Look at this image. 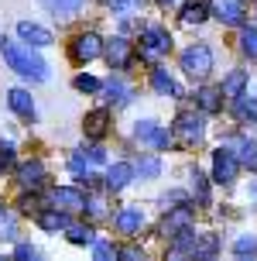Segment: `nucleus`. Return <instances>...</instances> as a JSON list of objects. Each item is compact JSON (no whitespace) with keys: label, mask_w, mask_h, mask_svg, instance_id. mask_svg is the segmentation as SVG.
I'll use <instances>...</instances> for the list:
<instances>
[{"label":"nucleus","mask_w":257,"mask_h":261,"mask_svg":"<svg viewBox=\"0 0 257 261\" xmlns=\"http://www.w3.org/2000/svg\"><path fill=\"white\" fill-rule=\"evenodd\" d=\"M0 48H4V59H7V65H11L14 72H21L24 79H35V83L48 79V65L41 62L38 55H31V48L17 45V41H7V38H4Z\"/></svg>","instance_id":"obj_1"},{"label":"nucleus","mask_w":257,"mask_h":261,"mask_svg":"<svg viewBox=\"0 0 257 261\" xmlns=\"http://www.w3.org/2000/svg\"><path fill=\"white\" fill-rule=\"evenodd\" d=\"M168 48H172V38H168V31H161L158 24L141 31V59L148 65H158L168 55Z\"/></svg>","instance_id":"obj_2"},{"label":"nucleus","mask_w":257,"mask_h":261,"mask_svg":"<svg viewBox=\"0 0 257 261\" xmlns=\"http://www.w3.org/2000/svg\"><path fill=\"white\" fill-rule=\"evenodd\" d=\"M182 69H185L192 79H206V76H209V69H213V52H209L206 45L185 48V52H182Z\"/></svg>","instance_id":"obj_3"},{"label":"nucleus","mask_w":257,"mask_h":261,"mask_svg":"<svg viewBox=\"0 0 257 261\" xmlns=\"http://www.w3.org/2000/svg\"><path fill=\"white\" fill-rule=\"evenodd\" d=\"M175 138H179L185 148H192V144L203 141V138H206L203 114H179V120H175Z\"/></svg>","instance_id":"obj_4"},{"label":"nucleus","mask_w":257,"mask_h":261,"mask_svg":"<svg viewBox=\"0 0 257 261\" xmlns=\"http://www.w3.org/2000/svg\"><path fill=\"white\" fill-rule=\"evenodd\" d=\"M134 138H137L141 144H148V148H154V151H165L168 144H172V134H168L165 127H158L154 120H137Z\"/></svg>","instance_id":"obj_5"},{"label":"nucleus","mask_w":257,"mask_h":261,"mask_svg":"<svg viewBox=\"0 0 257 261\" xmlns=\"http://www.w3.org/2000/svg\"><path fill=\"white\" fill-rule=\"evenodd\" d=\"M237 169H240V158L233 155L230 148H219L216 155H213V179L219 186H230L237 179Z\"/></svg>","instance_id":"obj_6"},{"label":"nucleus","mask_w":257,"mask_h":261,"mask_svg":"<svg viewBox=\"0 0 257 261\" xmlns=\"http://www.w3.org/2000/svg\"><path fill=\"white\" fill-rule=\"evenodd\" d=\"M106 48H103V38L96 35V31H82V35H76V41H72V59L76 62H93L96 55H103Z\"/></svg>","instance_id":"obj_7"},{"label":"nucleus","mask_w":257,"mask_h":261,"mask_svg":"<svg viewBox=\"0 0 257 261\" xmlns=\"http://www.w3.org/2000/svg\"><path fill=\"white\" fill-rule=\"evenodd\" d=\"M192 227V206H172L168 217L161 220V234L165 237H179L182 230Z\"/></svg>","instance_id":"obj_8"},{"label":"nucleus","mask_w":257,"mask_h":261,"mask_svg":"<svg viewBox=\"0 0 257 261\" xmlns=\"http://www.w3.org/2000/svg\"><path fill=\"white\" fill-rule=\"evenodd\" d=\"M41 182H45V162H41V158H31V162H24V165H21V169H17V186H21V189H31V193H35V189H41Z\"/></svg>","instance_id":"obj_9"},{"label":"nucleus","mask_w":257,"mask_h":261,"mask_svg":"<svg viewBox=\"0 0 257 261\" xmlns=\"http://www.w3.org/2000/svg\"><path fill=\"white\" fill-rule=\"evenodd\" d=\"M213 17H219L223 24H244V0H209Z\"/></svg>","instance_id":"obj_10"},{"label":"nucleus","mask_w":257,"mask_h":261,"mask_svg":"<svg viewBox=\"0 0 257 261\" xmlns=\"http://www.w3.org/2000/svg\"><path fill=\"white\" fill-rule=\"evenodd\" d=\"M51 203L65 213H79V210H86V196L79 193V189H69V186H59V189H51Z\"/></svg>","instance_id":"obj_11"},{"label":"nucleus","mask_w":257,"mask_h":261,"mask_svg":"<svg viewBox=\"0 0 257 261\" xmlns=\"http://www.w3.org/2000/svg\"><path fill=\"white\" fill-rule=\"evenodd\" d=\"M113 223H117V230H120V234L134 237V234H137V230L144 227V213H141L137 206H124V210H120V213L113 217Z\"/></svg>","instance_id":"obj_12"},{"label":"nucleus","mask_w":257,"mask_h":261,"mask_svg":"<svg viewBox=\"0 0 257 261\" xmlns=\"http://www.w3.org/2000/svg\"><path fill=\"white\" fill-rule=\"evenodd\" d=\"M17 35H21V41H27L31 48H45V45H51V31L41 24H31V21H21L17 24Z\"/></svg>","instance_id":"obj_13"},{"label":"nucleus","mask_w":257,"mask_h":261,"mask_svg":"<svg viewBox=\"0 0 257 261\" xmlns=\"http://www.w3.org/2000/svg\"><path fill=\"white\" fill-rule=\"evenodd\" d=\"M106 62H110V69H127L130 65V41L127 38L106 41Z\"/></svg>","instance_id":"obj_14"},{"label":"nucleus","mask_w":257,"mask_h":261,"mask_svg":"<svg viewBox=\"0 0 257 261\" xmlns=\"http://www.w3.org/2000/svg\"><path fill=\"white\" fill-rule=\"evenodd\" d=\"M134 165L130 162H117V165H110V172H106V189H113V193H120L124 186L134 179Z\"/></svg>","instance_id":"obj_15"},{"label":"nucleus","mask_w":257,"mask_h":261,"mask_svg":"<svg viewBox=\"0 0 257 261\" xmlns=\"http://www.w3.org/2000/svg\"><path fill=\"white\" fill-rule=\"evenodd\" d=\"M106 127H110V114L106 110H93V114H86V120H82V130H86V138H93V141H100L103 134H106Z\"/></svg>","instance_id":"obj_16"},{"label":"nucleus","mask_w":257,"mask_h":261,"mask_svg":"<svg viewBox=\"0 0 257 261\" xmlns=\"http://www.w3.org/2000/svg\"><path fill=\"white\" fill-rule=\"evenodd\" d=\"M7 103H11V110L17 114V117H24V120L35 117V100H31L27 90H11L7 93Z\"/></svg>","instance_id":"obj_17"},{"label":"nucleus","mask_w":257,"mask_h":261,"mask_svg":"<svg viewBox=\"0 0 257 261\" xmlns=\"http://www.w3.org/2000/svg\"><path fill=\"white\" fill-rule=\"evenodd\" d=\"M209 14H213V7H209L206 0H185V7H182V24H203Z\"/></svg>","instance_id":"obj_18"},{"label":"nucleus","mask_w":257,"mask_h":261,"mask_svg":"<svg viewBox=\"0 0 257 261\" xmlns=\"http://www.w3.org/2000/svg\"><path fill=\"white\" fill-rule=\"evenodd\" d=\"M233 114H237V120H257V96H250V93H240V96H233Z\"/></svg>","instance_id":"obj_19"},{"label":"nucleus","mask_w":257,"mask_h":261,"mask_svg":"<svg viewBox=\"0 0 257 261\" xmlns=\"http://www.w3.org/2000/svg\"><path fill=\"white\" fill-rule=\"evenodd\" d=\"M38 227L41 230H65L69 227V217H65V210H38Z\"/></svg>","instance_id":"obj_20"},{"label":"nucleus","mask_w":257,"mask_h":261,"mask_svg":"<svg viewBox=\"0 0 257 261\" xmlns=\"http://www.w3.org/2000/svg\"><path fill=\"white\" fill-rule=\"evenodd\" d=\"M223 90H213V86H203V90L195 93V100H199V107H203V114H216L219 107H223Z\"/></svg>","instance_id":"obj_21"},{"label":"nucleus","mask_w":257,"mask_h":261,"mask_svg":"<svg viewBox=\"0 0 257 261\" xmlns=\"http://www.w3.org/2000/svg\"><path fill=\"white\" fill-rule=\"evenodd\" d=\"M151 86L161 93V96H179V86H175V79L168 76L165 69H154L151 72Z\"/></svg>","instance_id":"obj_22"},{"label":"nucleus","mask_w":257,"mask_h":261,"mask_svg":"<svg viewBox=\"0 0 257 261\" xmlns=\"http://www.w3.org/2000/svg\"><path fill=\"white\" fill-rule=\"evenodd\" d=\"M219 90H223V96H240V93L247 90V72H244V69L230 72V76L223 79V86H219Z\"/></svg>","instance_id":"obj_23"},{"label":"nucleus","mask_w":257,"mask_h":261,"mask_svg":"<svg viewBox=\"0 0 257 261\" xmlns=\"http://www.w3.org/2000/svg\"><path fill=\"white\" fill-rule=\"evenodd\" d=\"M41 4H45L55 17H72V14H79V7H82V0H41Z\"/></svg>","instance_id":"obj_24"},{"label":"nucleus","mask_w":257,"mask_h":261,"mask_svg":"<svg viewBox=\"0 0 257 261\" xmlns=\"http://www.w3.org/2000/svg\"><path fill=\"white\" fill-rule=\"evenodd\" d=\"M106 93H110V100H117L120 107L130 103V86H127V83H120V79H110V83H106Z\"/></svg>","instance_id":"obj_25"},{"label":"nucleus","mask_w":257,"mask_h":261,"mask_svg":"<svg viewBox=\"0 0 257 261\" xmlns=\"http://www.w3.org/2000/svg\"><path fill=\"white\" fill-rule=\"evenodd\" d=\"M17 237V220H14V213L0 206V241H14Z\"/></svg>","instance_id":"obj_26"},{"label":"nucleus","mask_w":257,"mask_h":261,"mask_svg":"<svg viewBox=\"0 0 257 261\" xmlns=\"http://www.w3.org/2000/svg\"><path fill=\"white\" fill-rule=\"evenodd\" d=\"M240 52L257 59V28H244L240 31Z\"/></svg>","instance_id":"obj_27"},{"label":"nucleus","mask_w":257,"mask_h":261,"mask_svg":"<svg viewBox=\"0 0 257 261\" xmlns=\"http://www.w3.org/2000/svg\"><path fill=\"white\" fill-rule=\"evenodd\" d=\"M240 165H247L250 172H257V141L240 144Z\"/></svg>","instance_id":"obj_28"},{"label":"nucleus","mask_w":257,"mask_h":261,"mask_svg":"<svg viewBox=\"0 0 257 261\" xmlns=\"http://www.w3.org/2000/svg\"><path fill=\"white\" fill-rule=\"evenodd\" d=\"M69 241L72 244H96V234H93V227H69Z\"/></svg>","instance_id":"obj_29"},{"label":"nucleus","mask_w":257,"mask_h":261,"mask_svg":"<svg viewBox=\"0 0 257 261\" xmlns=\"http://www.w3.org/2000/svg\"><path fill=\"white\" fill-rule=\"evenodd\" d=\"M137 172H141V179H158L161 175V162L158 158H141L137 162Z\"/></svg>","instance_id":"obj_30"},{"label":"nucleus","mask_w":257,"mask_h":261,"mask_svg":"<svg viewBox=\"0 0 257 261\" xmlns=\"http://www.w3.org/2000/svg\"><path fill=\"white\" fill-rule=\"evenodd\" d=\"M213 254H216V237H213V234H199L195 258H213Z\"/></svg>","instance_id":"obj_31"},{"label":"nucleus","mask_w":257,"mask_h":261,"mask_svg":"<svg viewBox=\"0 0 257 261\" xmlns=\"http://www.w3.org/2000/svg\"><path fill=\"white\" fill-rule=\"evenodd\" d=\"M233 254H237V258H247V254H257V237H240V241L233 244Z\"/></svg>","instance_id":"obj_32"},{"label":"nucleus","mask_w":257,"mask_h":261,"mask_svg":"<svg viewBox=\"0 0 257 261\" xmlns=\"http://www.w3.org/2000/svg\"><path fill=\"white\" fill-rule=\"evenodd\" d=\"M106 4H110L117 14H134V11L144 7V0H106Z\"/></svg>","instance_id":"obj_33"},{"label":"nucleus","mask_w":257,"mask_h":261,"mask_svg":"<svg viewBox=\"0 0 257 261\" xmlns=\"http://www.w3.org/2000/svg\"><path fill=\"white\" fill-rule=\"evenodd\" d=\"M192 179H195V182H192V189H195V199H199V203L206 206V203H209V186H206V175H203V172H195Z\"/></svg>","instance_id":"obj_34"},{"label":"nucleus","mask_w":257,"mask_h":261,"mask_svg":"<svg viewBox=\"0 0 257 261\" xmlns=\"http://www.w3.org/2000/svg\"><path fill=\"white\" fill-rule=\"evenodd\" d=\"M93 251H96V261H110V258H117V248L110 244V241H96V244H93Z\"/></svg>","instance_id":"obj_35"},{"label":"nucleus","mask_w":257,"mask_h":261,"mask_svg":"<svg viewBox=\"0 0 257 261\" xmlns=\"http://www.w3.org/2000/svg\"><path fill=\"white\" fill-rule=\"evenodd\" d=\"M76 90H79V93H96V90H100V79H93V76H76Z\"/></svg>","instance_id":"obj_36"},{"label":"nucleus","mask_w":257,"mask_h":261,"mask_svg":"<svg viewBox=\"0 0 257 261\" xmlns=\"http://www.w3.org/2000/svg\"><path fill=\"white\" fill-rule=\"evenodd\" d=\"M179 203H185V193H179V189H172V193L161 196V206L172 210V206H179Z\"/></svg>","instance_id":"obj_37"},{"label":"nucleus","mask_w":257,"mask_h":261,"mask_svg":"<svg viewBox=\"0 0 257 261\" xmlns=\"http://www.w3.org/2000/svg\"><path fill=\"white\" fill-rule=\"evenodd\" d=\"M0 165H4V169H11V165H14V148H11V144H4V141H0Z\"/></svg>","instance_id":"obj_38"},{"label":"nucleus","mask_w":257,"mask_h":261,"mask_svg":"<svg viewBox=\"0 0 257 261\" xmlns=\"http://www.w3.org/2000/svg\"><path fill=\"white\" fill-rule=\"evenodd\" d=\"M69 169L76 172V175H82V172H86V158H82V155H72V162H69Z\"/></svg>","instance_id":"obj_39"},{"label":"nucleus","mask_w":257,"mask_h":261,"mask_svg":"<svg viewBox=\"0 0 257 261\" xmlns=\"http://www.w3.org/2000/svg\"><path fill=\"white\" fill-rule=\"evenodd\" d=\"M117 258H130V261H137V258H141V251H137V248H120V251H117Z\"/></svg>","instance_id":"obj_40"},{"label":"nucleus","mask_w":257,"mask_h":261,"mask_svg":"<svg viewBox=\"0 0 257 261\" xmlns=\"http://www.w3.org/2000/svg\"><path fill=\"white\" fill-rule=\"evenodd\" d=\"M17 258H35V248H31V244H17Z\"/></svg>","instance_id":"obj_41"},{"label":"nucleus","mask_w":257,"mask_h":261,"mask_svg":"<svg viewBox=\"0 0 257 261\" xmlns=\"http://www.w3.org/2000/svg\"><path fill=\"white\" fill-rule=\"evenodd\" d=\"M86 206H90V213H93V217H103V203H100V199H90Z\"/></svg>","instance_id":"obj_42"},{"label":"nucleus","mask_w":257,"mask_h":261,"mask_svg":"<svg viewBox=\"0 0 257 261\" xmlns=\"http://www.w3.org/2000/svg\"><path fill=\"white\" fill-rule=\"evenodd\" d=\"M86 155H90V162H103V148H86Z\"/></svg>","instance_id":"obj_43"},{"label":"nucleus","mask_w":257,"mask_h":261,"mask_svg":"<svg viewBox=\"0 0 257 261\" xmlns=\"http://www.w3.org/2000/svg\"><path fill=\"white\" fill-rule=\"evenodd\" d=\"M21 206H24L27 213H31V210L38 206V199H35V196H21Z\"/></svg>","instance_id":"obj_44"},{"label":"nucleus","mask_w":257,"mask_h":261,"mask_svg":"<svg viewBox=\"0 0 257 261\" xmlns=\"http://www.w3.org/2000/svg\"><path fill=\"white\" fill-rule=\"evenodd\" d=\"M158 4H161V7H175L179 0H158Z\"/></svg>","instance_id":"obj_45"},{"label":"nucleus","mask_w":257,"mask_h":261,"mask_svg":"<svg viewBox=\"0 0 257 261\" xmlns=\"http://www.w3.org/2000/svg\"><path fill=\"white\" fill-rule=\"evenodd\" d=\"M0 175H4V165H0Z\"/></svg>","instance_id":"obj_46"}]
</instances>
